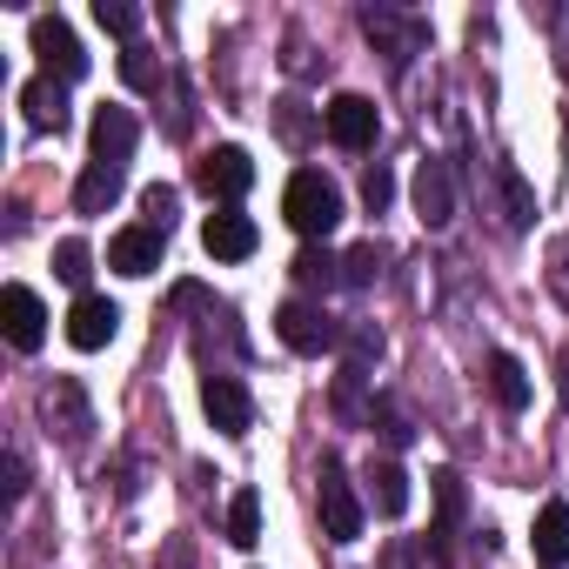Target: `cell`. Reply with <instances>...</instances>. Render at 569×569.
<instances>
[{
  "label": "cell",
  "mask_w": 569,
  "mask_h": 569,
  "mask_svg": "<svg viewBox=\"0 0 569 569\" xmlns=\"http://www.w3.org/2000/svg\"><path fill=\"white\" fill-rule=\"evenodd\" d=\"M281 214H289L296 234L322 241V234L342 228V188H336L322 168H296V174H289V194H281Z\"/></svg>",
  "instance_id": "cell-1"
},
{
  "label": "cell",
  "mask_w": 569,
  "mask_h": 569,
  "mask_svg": "<svg viewBox=\"0 0 569 569\" xmlns=\"http://www.w3.org/2000/svg\"><path fill=\"white\" fill-rule=\"evenodd\" d=\"M194 188H201L208 201L234 208V201L254 188V161H248V148H208V154L194 161Z\"/></svg>",
  "instance_id": "cell-2"
},
{
  "label": "cell",
  "mask_w": 569,
  "mask_h": 569,
  "mask_svg": "<svg viewBox=\"0 0 569 569\" xmlns=\"http://www.w3.org/2000/svg\"><path fill=\"white\" fill-rule=\"evenodd\" d=\"M274 336L289 342L296 356H322V349H336L342 329H336L322 309H309V302H281V309H274Z\"/></svg>",
  "instance_id": "cell-3"
},
{
  "label": "cell",
  "mask_w": 569,
  "mask_h": 569,
  "mask_svg": "<svg viewBox=\"0 0 569 569\" xmlns=\"http://www.w3.org/2000/svg\"><path fill=\"white\" fill-rule=\"evenodd\" d=\"M329 134H336V148L362 154V148H376V134H382V108H376L369 94H336V101H329Z\"/></svg>",
  "instance_id": "cell-4"
},
{
  "label": "cell",
  "mask_w": 569,
  "mask_h": 569,
  "mask_svg": "<svg viewBox=\"0 0 569 569\" xmlns=\"http://www.w3.org/2000/svg\"><path fill=\"white\" fill-rule=\"evenodd\" d=\"M322 529H329V542H356L362 536V502H356V489H349L336 456L322 462Z\"/></svg>",
  "instance_id": "cell-5"
},
{
  "label": "cell",
  "mask_w": 569,
  "mask_h": 569,
  "mask_svg": "<svg viewBox=\"0 0 569 569\" xmlns=\"http://www.w3.org/2000/svg\"><path fill=\"white\" fill-rule=\"evenodd\" d=\"M0 329H8L14 349H41V336H48V309H41V296L21 289V281H8V289H0Z\"/></svg>",
  "instance_id": "cell-6"
},
{
  "label": "cell",
  "mask_w": 569,
  "mask_h": 569,
  "mask_svg": "<svg viewBox=\"0 0 569 569\" xmlns=\"http://www.w3.org/2000/svg\"><path fill=\"white\" fill-rule=\"evenodd\" d=\"M34 54H41L48 74H61V81H81V74H88V54H81L74 28H68L61 14H41V21H34Z\"/></svg>",
  "instance_id": "cell-7"
},
{
  "label": "cell",
  "mask_w": 569,
  "mask_h": 569,
  "mask_svg": "<svg viewBox=\"0 0 569 569\" xmlns=\"http://www.w3.org/2000/svg\"><path fill=\"white\" fill-rule=\"evenodd\" d=\"M201 409H208V422H214L221 436H248V422H254V396H248L234 376H208V382H201Z\"/></svg>",
  "instance_id": "cell-8"
},
{
  "label": "cell",
  "mask_w": 569,
  "mask_h": 569,
  "mask_svg": "<svg viewBox=\"0 0 569 569\" xmlns=\"http://www.w3.org/2000/svg\"><path fill=\"white\" fill-rule=\"evenodd\" d=\"M254 241H261V234H254V221H248L241 208H214V214L201 221V248H208L214 261H248Z\"/></svg>",
  "instance_id": "cell-9"
},
{
  "label": "cell",
  "mask_w": 569,
  "mask_h": 569,
  "mask_svg": "<svg viewBox=\"0 0 569 569\" xmlns=\"http://www.w3.org/2000/svg\"><path fill=\"white\" fill-rule=\"evenodd\" d=\"M161 248H168V234H154L148 221L141 228H121V234H108V268L114 274H154L161 268Z\"/></svg>",
  "instance_id": "cell-10"
},
{
  "label": "cell",
  "mask_w": 569,
  "mask_h": 569,
  "mask_svg": "<svg viewBox=\"0 0 569 569\" xmlns=\"http://www.w3.org/2000/svg\"><path fill=\"white\" fill-rule=\"evenodd\" d=\"M94 161H108V168H128V154H134V141H141V121L128 114V108H94Z\"/></svg>",
  "instance_id": "cell-11"
},
{
  "label": "cell",
  "mask_w": 569,
  "mask_h": 569,
  "mask_svg": "<svg viewBox=\"0 0 569 569\" xmlns=\"http://www.w3.org/2000/svg\"><path fill=\"white\" fill-rule=\"evenodd\" d=\"M114 329H121V309H114L108 296H81V302L68 309V342H74V349H108Z\"/></svg>",
  "instance_id": "cell-12"
},
{
  "label": "cell",
  "mask_w": 569,
  "mask_h": 569,
  "mask_svg": "<svg viewBox=\"0 0 569 569\" xmlns=\"http://www.w3.org/2000/svg\"><path fill=\"white\" fill-rule=\"evenodd\" d=\"M41 416L68 436V442H88V429H94V416H88V396L74 389V382H48L41 389Z\"/></svg>",
  "instance_id": "cell-13"
},
{
  "label": "cell",
  "mask_w": 569,
  "mask_h": 569,
  "mask_svg": "<svg viewBox=\"0 0 569 569\" xmlns=\"http://www.w3.org/2000/svg\"><path fill=\"white\" fill-rule=\"evenodd\" d=\"M362 28H369V41H389V61H396V68H402L409 54H422V21H409V14L369 8V14H362Z\"/></svg>",
  "instance_id": "cell-14"
},
{
  "label": "cell",
  "mask_w": 569,
  "mask_h": 569,
  "mask_svg": "<svg viewBox=\"0 0 569 569\" xmlns=\"http://www.w3.org/2000/svg\"><path fill=\"white\" fill-rule=\"evenodd\" d=\"M21 108H28V128H41V134H61V128H68V88H61L54 74L28 81V88H21Z\"/></svg>",
  "instance_id": "cell-15"
},
{
  "label": "cell",
  "mask_w": 569,
  "mask_h": 569,
  "mask_svg": "<svg viewBox=\"0 0 569 569\" xmlns=\"http://www.w3.org/2000/svg\"><path fill=\"white\" fill-rule=\"evenodd\" d=\"M416 208H422L429 228H442V221L456 214V174H449V161H422V174H416Z\"/></svg>",
  "instance_id": "cell-16"
},
{
  "label": "cell",
  "mask_w": 569,
  "mask_h": 569,
  "mask_svg": "<svg viewBox=\"0 0 569 569\" xmlns=\"http://www.w3.org/2000/svg\"><path fill=\"white\" fill-rule=\"evenodd\" d=\"M128 188V168H108V161H88V174L74 181V208L81 214H108Z\"/></svg>",
  "instance_id": "cell-17"
},
{
  "label": "cell",
  "mask_w": 569,
  "mask_h": 569,
  "mask_svg": "<svg viewBox=\"0 0 569 569\" xmlns=\"http://www.w3.org/2000/svg\"><path fill=\"white\" fill-rule=\"evenodd\" d=\"M489 396H496L509 416H522V409H529V376H522V362H516V356H502V349L489 356Z\"/></svg>",
  "instance_id": "cell-18"
},
{
  "label": "cell",
  "mask_w": 569,
  "mask_h": 569,
  "mask_svg": "<svg viewBox=\"0 0 569 569\" xmlns=\"http://www.w3.org/2000/svg\"><path fill=\"white\" fill-rule=\"evenodd\" d=\"M369 502H376V516H402V509H409V476H402V462H369Z\"/></svg>",
  "instance_id": "cell-19"
},
{
  "label": "cell",
  "mask_w": 569,
  "mask_h": 569,
  "mask_svg": "<svg viewBox=\"0 0 569 569\" xmlns=\"http://www.w3.org/2000/svg\"><path fill=\"white\" fill-rule=\"evenodd\" d=\"M496 188H502V221H509V228H529V221H536V194H529V181L516 174V161H496Z\"/></svg>",
  "instance_id": "cell-20"
},
{
  "label": "cell",
  "mask_w": 569,
  "mask_h": 569,
  "mask_svg": "<svg viewBox=\"0 0 569 569\" xmlns=\"http://www.w3.org/2000/svg\"><path fill=\"white\" fill-rule=\"evenodd\" d=\"M536 562H569V502H549L536 516Z\"/></svg>",
  "instance_id": "cell-21"
},
{
  "label": "cell",
  "mask_w": 569,
  "mask_h": 569,
  "mask_svg": "<svg viewBox=\"0 0 569 569\" xmlns=\"http://www.w3.org/2000/svg\"><path fill=\"white\" fill-rule=\"evenodd\" d=\"M228 542L234 549H254L261 542V496L254 489H234L228 496Z\"/></svg>",
  "instance_id": "cell-22"
},
{
  "label": "cell",
  "mask_w": 569,
  "mask_h": 569,
  "mask_svg": "<svg viewBox=\"0 0 569 569\" xmlns=\"http://www.w3.org/2000/svg\"><path fill=\"white\" fill-rule=\"evenodd\" d=\"M382 261H389V248L382 241H362V248L342 254V281H349V289H369V281L382 274Z\"/></svg>",
  "instance_id": "cell-23"
},
{
  "label": "cell",
  "mask_w": 569,
  "mask_h": 569,
  "mask_svg": "<svg viewBox=\"0 0 569 569\" xmlns=\"http://www.w3.org/2000/svg\"><path fill=\"white\" fill-rule=\"evenodd\" d=\"M296 281H309V289H336V281H342V261H336L329 248H302V254H296Z\"/></svg>",
  "instance_id": "cell-24"
},
{
  "label": "cell",
  "mask_w": 569,
  "mask_h": 569,
  "mask_svg": "<svg viewBox=\"0 0 569 569\" xmlns=\"http://www.w3.org/2000/svg\"><path fill=\"white\" fill-rule=\"evenodd\" d=\"M94 21H101L114 41H128V48H134V34H141V8H128V0H94Z\"/></svg>",
  "instance_id": "cell-25"
},
{
  "label": "cell",
  "mask_w": 569,
  "mask_h": 569,
  "mask_svg": "<svg viewBox=\"0 0 569 569\" xmlns=\"http://www.w3.org/2000/svg\"><path fill=\"white\" fill-rule=\"evenodd\" d=\"M54 274L68 281V289H88V274H94V254H88V241H61V248H54Z\"/></svg>",
  "instance_id": "cell-26"
},
{
  "label": "cell",
  "mask_w": 569,
  "mask_h": 569,
  "mask_svg": "<svg viewBox=\"0 0 569 569\" xmlns=\"http://www.w3.org/2000/svg\"><path fill=\"white\" fill-rule=\"evenodd\" d=\"M121 81H128V88H141V94H148V88H161V61H154V48H141V41H134V48L121 54Z\"/></svg>",
  "instance_id": "cell-27"
},
{
  "label": "cell",
  "mask_w": 569,
  "mask_h": 569,
  "mask_svg": "<svg viewBox=\"0 0 569 569\" xmlns=\"http://www.w3.org/2000/svg\"><path fill=\"white\" fill-rule=\"evenodd\" d=\"M389 201H396V174L376 161V168L362 174V208H369V214H389Z\"/></svg>",
  "instance_id": "cell-28"
},
{
  "label": "cell",
  "mask_w": 569,
  "mask_h": 569,
  "mask_svg": "<svg viewBox=\"0 0 569 569\" xmlns=\"http://www.w3.org/2000/svg\"><path fill=\"white\" fill-rule=\"evenodd\" d=\"M141 214H148V228H154V234H168V228H174V188H161V181H154V188L141 194Z\"/></svg>",
  "instance_id": "cell-29"
},
{
  "label": "cell",
  "mask_w": 569,
  "mask_h": 569,
  "mask_svg": "<svg viewBox=\"0 0 569 569\" xmlns=\"http://www.w3.org/2000/svg\"><path fill=\"white\" fill-rule=\"evenodd\" d=\"M369 422H376V429H382L396 449H402V442H416V429H409V416H402L396 402H376V409H369Z\"/></svg>",
  "instance_id": "cell-30"
},
{
  "label": "cell",
  "mask_w": 569,
  "mask_h": 569,
  "mask_svg": "<svg viewBox=\"0 0 569 569\" xmlns=\"http://www.w3.org/2000/svg\"><path fill=\"white\" fill-rule=\"evenodd\" d=\"M8 496H14V502L28 496V462H21V456H8Z\"/></svg>",
  "instance_id": "cell-31"
},
{
  "label": "cell",
  "mask_w": 569,
  "mask_h": 569,
  "mask_svg": "<svg viewBox=\"0 0 569 569\" xmlns=\"http://www.w3.org/2000/svg\"><path fill=\"white\" fill-rule=\"evenodd\" d=\"M389 569H416V549H409V542H396V549H389Z\"/></svg>",
  "instance_id": "cell-32"
},
{
  "label": "cell",
  "mask_w": 569,
  "mask_h": 569,
  "mask_svg": "<svg viewBox=\"0 0 569 569\" xmlns=\"http://www.w3.org/2000/svg\"><path fill=\"white\" fill-rule=\"evenodd\" d=\"M556 376H562V409H569V349H562V362H556Z\"/></svg>",
  "instance_id": "cell-33"
}]
</instances>
